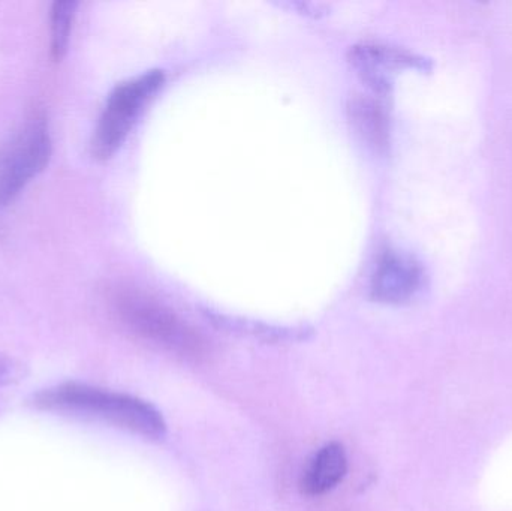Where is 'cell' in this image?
<instances>
[{
    "label": "cell",
    "instance_id": "cell-12",
    "mask_svg": "<svg viewBox=\"0 0 512 511\" xmlns=\"http://www.w3.org/2000/svg\"><path fill=\"white\" fill-rule=\"evenodd\" d=\"M282 6L288 9H294V11L300 12L303 15H309V17H322L327 14V8L321 3H310V2H286L282 3Z\"/></svg>",
    "mask_w": 512,
    "mask_h": 511
},
{
    "label": "cell",
    "instance_id": "cell-3",
    "mask_svg": "<svg viewBox=\"0 0 512 511\" xmlns=\"http://www.w3.org/2000/svg\"><path fill=\"white\" fill-rule=\"evenodd\" d=\"M117 314L141 338L183 359L197 360L206 353L203 336L176 312L140 293L125 291L116 297Z\"/></svg>",
    "mask_w": 512,
    "mask_h": 511
},
{
    "label": "cell",
    "instance_id": "cell-5",
    "mask_svg": "<svg viewBox=\"0 0 512 511\" xmlns=\"http://www.w3.org/2000/svg\"><path fill=\"white\" fill-rule=\"evenodd\" d=\"M349 60L361 80L378 95H388L393 89V74L397 71L412 69L418 72H430L432 59L381 42H363L354 45L349 51Z\"/></svg>",
    "mask_w": 512,
    "mask_h": 511
},
{
    "label": "cell",
    "instance_id": "cell-4",
    "mask_svg": "<svg viewBox=\"0 0 512 511\" xmlns=\"http://www.w3.org/2000/svg\"><path fill=\"white\" fill-rule=\"evenodd\" d=\"M51 155L53 140L47 116L36 111L0 147V209L48 167Z\"/></svg>",
    "mask_w": 512,
    "mask_h": 511
},
{
    "label": "cell",
    "instance_id": "cell-7",
    "mask_svg": "<svg viewBox=\"0 0 512 511\" xmlns=\"http://www.w3.org/2000/svg\"><path fill=\"white\" fill-rule=\"evenodd\" d=\"M349 122L361 143L375 153L385 155L390 149L391 126L387 111L372 99H354L348 107Z\"/></svg>",
    "mask_w": 512,
    "mask_h": 511
},
{
    "label": "cell",
    "instance_id": "cell-6",
    "mask_svg": "<svg viewBox=\"0 0 512 511\" xmlns=\"http://www.w3.org/2000/svg\"><path fill=\"white\" fill-rule=\"evenodd\" d=\"M427 270L415 255L388 249L379 257L370 279V297L382 305H405L427 285Z\"/></svg>",
    "mask_w": 512,
    "mask_h": 511
},
{
    "label": "cell",
    "instance_id": "cell-11",
    "mask_svg": "<svg viewBox=\"0 0 512 511\" xmlns=\"http://www.w3.org/2000/svg\"><path fill=\"white\" fill-rule=\"evenodd\" d=\"M26 374L27 368L20 360L8 356V354L0 353V389L24 380Z\"/></svg>",
    "mask_w": 512,
    "mask_h": 511
},
{
    "label": "cell",
    "instance_id": "cell-8",
    "mask_svg": "<svg viewBox=\"0 0 512 511\" xmlns=\"http://www.w3.org/2000/svg\"><path fill=\"white\" fill-rule=\"evenodd\" d=\"M348 473V456L342 444L330 443L322 447L307 467L301 480L303 494L319 497L333 491Z\"/></svg>",
    "mask_w": 512,
    "mask_h": 511
},
{
    "label": "cell",
    "instance_id": "cell-10",
    "mask_svg": "<svg viewBox=\"0 0 512 511\" xmlns=\"http://www.w3.org/2000/svg\"><path fill=\"white\" fill-rule=\"evenodd\" d=\"M77 8L74 0H57L51 6L50 50L54 60H62L68 53Z\"/></svg>",
    "mask_w": 512,
    "mask_h": 511
},
{
    "label": "cell",
    "instance_id": "cell-1",
    "mask_svg": "<svg viewBox=\"0 0 512 511\" xmlns=\"http://www.w3.org/2000/svg\"><path fill=\"white\" fill-rule=\"evenodd\" d=\"M35 405L53 413L101 420L150 440H162L167 434L164 417L149 402L87 384L48 387L35 396Z\"/></svg>",
    "mask_w": 512,
    "mask_h": 511
},
{
    "label": "cell",
    "instance_id": "cell-2",
    "mask_svg": "<svg viewBox=\"0 0 512 511\" xmlns=\"http://www.w3.org/2000/svg\"><path fill=\"white\" fill-rule=\"evenodd\" d=\"M164 83V71L150 69L128 78L111 90L90 144L96 159L107 161L122 149L147 104L155 98Z\"/></svg>",
    "mask_w": 512,
    "mask_h": 511
},
{
    "label": "cell",
    "instance_id": "cell-9",
    "mask_svg": "<svg viewBox=\"0 0 512 511\" xmlns=\"http://www.w3.org/2000/svg\"><path fill=\"white\" fill-rule=\"evenodd\" d=\"M204 317L224 332L234 335L249 336L265 342H294L303 341L310 336L307 327L274 326V324L261 323V321L248 320L236 315L224 314L210 308L203 309Z\"/></svg>",
    "mask_w": 512,
    "mask_h": 511
}]
</instances>
